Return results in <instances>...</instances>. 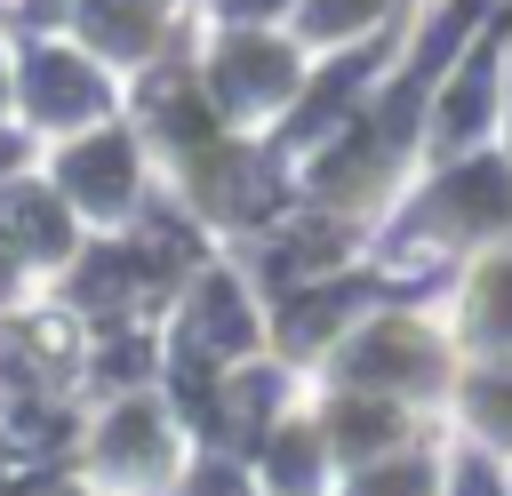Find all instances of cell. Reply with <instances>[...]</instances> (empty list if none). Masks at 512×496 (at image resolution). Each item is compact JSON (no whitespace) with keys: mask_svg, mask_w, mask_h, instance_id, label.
<instances>
[{"mask_svg":"<svg viewBox=\"0 0 512 496\" xmlns=\"http://www.w3.org/2000/svg\"><path fill=\"white\" fill-rule=\"evenodd\" d=\"M224 8H232V16H248V8H264V0H224Z\"/></svg>","mask_w":512,"mask_h":496,"instance_id":"5","label":"cell"},{"mask_svg":"<svg viewBox=\"0 0 512 496\" xmlns=\"http://www.w3.org/2000/svg\"><path fill=\"white\" fill-rule=\"evenodd\" d=\"M88 24H96V40L136 48V32H144V0H88Z\"/></svg>","mask_w":512,"mask_h":496,"instance_id":"3","label":"cell"},{"mask_svg":"<svg viewBox=\"0 0 512 496\" xmlns=\"http://www.w3.org/2000/svg\"><path fill=\"white\" fill-rule=\"evenodd\" d=\"M24 88H32V104H40L48 120H72V112H88V104H96V80H88L72 56H48V48L24 64Z\"/></svg>","mask_w":512,"mask_h":496,"instance_id":"1","label":"cell"},{"mask_svg":"<svg viewBox=\"0 0 512 496\" xmlns=\"http://www.w3.org/2000/svg\"><path fill=\"white\" fill-rule=\"evenodd\" d=\"M16 232H24L32 248H56V240H64V232H56V208H48V200H16Z\"/></svg>","mask_w":512,"mask_h":496,"instance_id":"4","label":"cell"},{"mask_svg":"<svg viewBox=\"0 0 512 496\" xmlns=\"http://www.w3.org/2000/svg\"><path fill=\"white\" fill-rule=\"evenodd\" d=\"M72 192L80 200H96V208H112L120 192H128V152L104 136V144H80L72 152Z\"/></svg>","mask_w":512,"mask_h":496,"instance_id":"2","label":"cell"}]
</instances>
